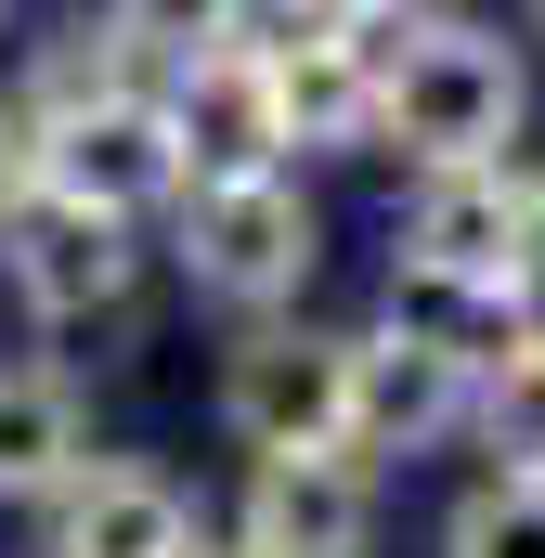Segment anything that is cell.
<instances>
[{
	"label": "cell",
	"instance_id": "cell-1",
	"mask_svg": "<svg viewBox=\"0 0 545 558\" xmlns=\"http://www.w3.org/2000/svg\"><path fill=\"white\" fill-rule=\"evenodd\" d=\"M169 260L195 299H221V312H299L312 274H325V208L299 195V169H247V182H182V208H169Z\"/></svg>",
	"mask_w": 545,
	"mask_h": 558
},
{
	"label": "cell",
	"instance_id": "cell-2",
	"mask_svg": "<svg viewBox=\"0 0 545 558\" xmlns=\"http://www.w3.org/2000/svg\"><path fill=\"white\" fill-rule=\"evenodd\" d=\"M533 131V78L494 26L441 13V26H403V65H390V156L403 169H507Z\"/></svg>",
	"mask_w": 545,
	"mask_h": 558
},
{
	"label": "cell",
	"instance_id": "cell-3",
	"mask_svg": "<svg viewBox=\"0 0 545 558\" xmlns=\"http://www.w3.org/2000/svg\"><path fill=\"white\" fill-rule=\"evenodd\" d=\"M533 156L507 169H415L403 221H390V274L403 286H455V299H507L533 260Z\"/></svg>",
	"mask_w": 545,
	"mask_h": 558
},
{
	"label": "cell",
	"instance_id": "cell-4",
	"mask_svg": "<svg viewBox=\"0 0 545 558\" xmlns=\"http://www.w3.org/2000/svg\"><path fill=\"white\" fill-rule=\"evenodd\" d=\"M481 351H494V338H468V325L390 299V312L351 338V441H364V454H428V441H455L468 403H481Z\"/></svg>",
	"mask_w": 545,
	"mask_h": 558
},
{
	"label": "cell",
	"instance_id": "cell-5",
	"mask_svg": "<svg viewBox=\"0 0 545 558\" xmlns=\"http://www.w3.org/2000/svg\"><path fill=\"white\" fill-rule=\"evenodd\" d=\"M390 533V481L364 441H325V454H247V494H234V546L247 558H377Z\"/></svg>",
	"mask_w": 545,
	"mask_h": 558
},
{
	"label": "cell",
	"instance_id": "cell-6",
	"mask_svg": "<svg viewBox=\"0 0 545 558\" xmlns=\"http://www.w3.org/2000/svg\"><path fill=\"white\" fill-rule=\"evenodd\" d=\"M221 428L247 454H325V441H351V338L286 325V312L247 325L221 351Z\"/></svg>",
	"mask_w": 545,
	"mask_h": 558
},
{
	"label": "cell",
	"instance_id": "cell-7",
	"mask_svg": "<svg viewBox=\"0 0 545 558\" xmlns=\"http://www.w3.org/2000/svg\"><path fill=\"white\" fill-rule=\"evenodd\" d=\"M39 156H52V195H78V208H105V221H143V208H182V131H169V105L118 78V92H92V105H65V118H39Z\"/></svg>",
	"mask_w": 545,
	"mask_h": 558
},
{
	"label": "cell",
	"instance_id": "cell-8",
	"mask_svg": "<svg viewBox=\"0 0 545 558\" xmlns=\"http://www.w3.org/2000/svg\"><path fill=\"white\" fill-rule=\"evenodd\" d=\"M0 274L26 299V325H118L143 286V234L131 221H105V208H78V195H39L26 221H0Z\"/></svg>",
	"mask_w": 545,
	"mask_h": 558
},
{
	"label": "cell",
	"instance_id": "cell-9",
	"mask_svg": "<svg viewBox=\"0 0 545 558\" xmlns=\"http://www.w3.org/2000/svg\"><path fill=\"white\" fill-rule=\"evenodd\" d=\"M156 105H169V131H182V169H195V182H247V169H286V156H299V143H286V78H272V52H247V39L169 65Z\"/></svg>",
	"mask_w": 545,
	"mask_h": 558
},
{
	"label": "cell",
	"instance_id": "cell-10",
	"mask_svg": "<svg viewBox=\"0 0 545 558\" xmlns=\"http://www.w3.org/2000/svg\"><path fill=\"white\" fill-rule=\"evenodd\" d=\"M195 546H208V507L143 454H92L52 494V558H195Z\"/></svg>",
	"mask_w": 545,
	"mask_h": 558
},
{
	"label": "cell",
	"instance_id": "cell-11",
	"mask_svg": "<svg viewBox=\"0 0 545 558\" xmlns=\"http://www.w3.org/2000/svg\"><path fill=\"white\" fill-rule=\"evenodd\" d=\"M92 468V403L65 364H0V507H52Z\"/></svg>",
	"mask_w": 545,
	"mask_h": 558
},
{
	"label": "cell",
	"instance_id": "cell-12",
	"mask_svg": "<svg viewBox=\"0 0 545 558\" xmlns=\"http://www.w3.org/2000/svg\"><path fill=\"white\" fill-rule=\"evenodd\" d=\"M481 454H494V481H545V338H507V351H481Z\"/></svg>",
	"mask_w": 545,
	"mask_h": 558
},
{
	"label": "cell",
	"instance_id": "cell-13",
	"mask_svg": "<svg viewBox=\"0 0 545 558\" xmlns=\"http://www.w3.org/2000/svg\"><path fill=\"white\" fill-rule=\"evenodd\" d=\"M441 558H545V481H468L441 507Z\"/></svg>",
	"mask_w": 545,
	"mask_h": 558
},
{
	"label": "cell",
	"instance_id": "cell-14",
	"mask_svg": "<svg viewBox=\"0 0 545 558\" xmlns=\"http://www.w3.org/2000/svg\"><path fill=\"white\" fill-rule=\"evenodd\" d=\"M234 13H247V0H105V39H118L131 65H195V52L234 39Z\"/></svg>",
	"mask_w": 545,
	"mask_h": 558
},
{
	"label": "cell",
	"instance_id": "cell-15",
	"mask_svg": "<svg viewBox=\"0 0 545 558\" xmlns=\"http://www.w3.org/2000/svg\"><path fill=\"white\" fill-rule=\"evenodd\" d=\"M52 195V156H39V118H26V92H0V221H26Z\"/></svg>",
	"mask_w": 545,
	"mask_h": 558
},
{
	"label": "cell",
	"instance_id": "cell-16",
	"mask_svg": "<svg viewBox=\"0 0 545 558\" xmlns=\"http://www.w3.org/2000/svg\"><path fill=\"white\" fill-rule=\"evenodd\" d=\"M390 13H403V26H441V13H455V0H390Z\"/></svg>",
	"mask_w": 545,
	"mask_h": 558
},
{
	"label": "cell",
	"instance_id": "cell-17",
	"mask_svg": "<svg viewBox=\"0 0 545 558\" xmlns=\"http://www.w3.org/2000/svg\"><path fill=\"white\" fill-rule=\"evenodd\" d=\"M520 26H533V39H545V0H520Z\"/></svg>",
	"mask_w": 545,
	"mask_h": 558
},
{
	"label": "cell",
	"instance_id": "cell-18",
	"mask_svg": "<svg viewBox=\"0 0 545 558\" xmlns=\"http://www.w3.org/2000/svg\"><path fill=\"white\" fill-rule=\"evenodd\" d=\"M0 13H13V0H0Z\"/></svg>",
	"mask_w": 545,
	"mask_h": 558
}]
</instances>
